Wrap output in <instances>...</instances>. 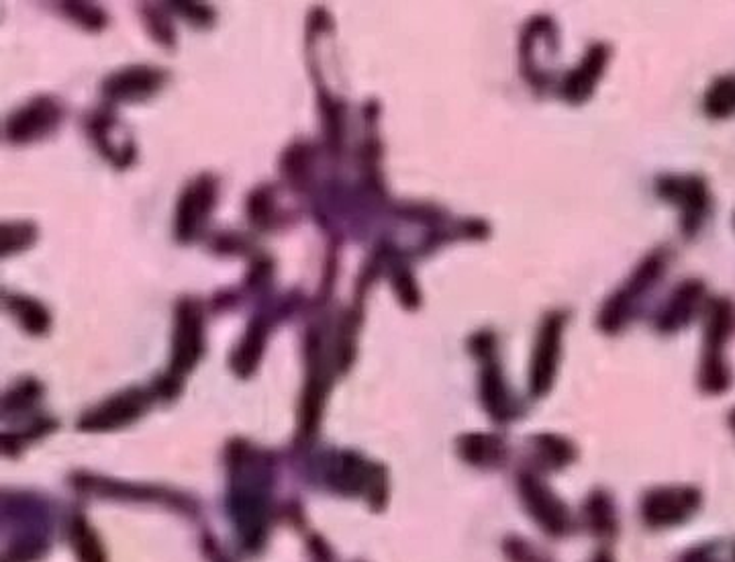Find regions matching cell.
<instances>
[{
  "label": "cell",
  "mask_w": 735,
  "mask_h": 562,
  "mask_svg": "<svg viewBox=\"0 0 735 562\" xmlns=\"http://www.w3.org/2000/svg\"><path fill=\"white\" fill-rule=\"evenodd\" d=\"M145 407V397L137 391L125 393L117 399H111L105 405H100L95 414H88L84 421H81L82 428L86 430H111L128 423L131 419L137 418Z\"/></svg>",
  "instance_id": "4"
},
{
  "label": "cell",
  "mask_w": 735,
  "mask_h": 562,
  "mask_svg": "<svg viewBox=\"0 0 735 562\" xmlns=\"http://www.w3.org/2000/svg\"><path fill=\"white\" fill-rule=\"evenodd\" d=\"M58 117L60 112L56 109V105H51L49 100H35L9 121V137L16 142L33 140L46 133L53 123H58Z\"/></svg>",
  "instance_id": "5"
},
{
  "label": "cell",
  "mask_w": 735,
  "mask_h": 562,
  "mask_svg": "<svg viewBox=\"0 0 735 562\" xmlns=\"http://www.w3.org/2000/svg\"><path fill=\"white\" fill-rule=\"evenodd\" d=\"M215 203V182L210 178H198L191 184L178 205V236L192 238L207 222L208 211Z\"/></svg>",
  "instance_id": "2"
},
{
  "label": "cell",
  "mask_w": 735,
  "mask_h": 562,
  "mask_svg": "<svg viewBox=\"0 0 735 562\" xmlns=\"http://www.w3.org/2000/svg\"><path fill=\"white\" fill-rule=\"evenodd\" d=\"M13 309H15L16 318L32 334H41V332L48 330L49 315L46 313V309L37 306L32 299H15Z\"/></svg>",
  "instance_id": "10"
},
{
  "label": "cell",
  "mask_w": 735,
  "mask_h": 562,
  "mask_svg": "<svg viewBox=\"0 0 735 562\" xmlns=\"http://www.w3.org/2000/svg\"><path fill=\"white\" fill-rule=\"evenodd\" d=\"M262 337H264V327L260 323H254L250 332L245 334L240 350L236 354V369L241 370L243 374L256 369L257 358L262 352Z\"/></svg>",
  "instance_id": "8"
},
{
  "label": "cell",
  "mask_w": 735,
  "mask_h": 562,
  "mask_svg": "<svg viewBox=\"0 0 735 562\" xmlns=\"http://www.w3.org/2000/svg\"><path fill=\"white\" fill-rule=\"evenodd\" d=\"M203 348V325L201 313L192 303H182L178 309V327L174 336V372L192 369Z\"/></svg>",
  "instance_id": "3"
},
{
  "label": "cell",
  "mask_w": 735,
  "mask_h": 562,
  "mask_svg": "<svg viewBox=\"0 0 735 562\" xmlns=\"http://www.w3.org/2000/svg\"><path fill=\"white\" fill-rule=\"evenodd\" d=\"M72 547H74V552L79 557L81 562H105V554H103V548L98 545L95 534L93 530L82 522V519H76L72 524Z\"/></svg>",
  "instance_id": "7"
},
{
  "label": "cell",
  "mask_w": 735,
  "mask_h": 562,
  "mask_svg": "<svg viewBox=\"0 0 735 562\" xmlns=\"http://www.w3.org/2000/svg\"><path fill=\"white\" fill-rule=\"evenodd\" d=\"M161 74L149 68H133L111 76L105 84L107 93L115 98H142L152 95L160 86Z\"/></svg>",
  "instance_id": "6"
},
{
  "label": "cell",
  "mask_w": 735,
  "mask_h": 562,
  "mask_svg": "<svg viewBox=\"0 0 735 562\" xmlns=\"http://www.w3.org/2000/svg\"><path fill=\"white\" fill-rule=\"evenodd\" d=\"M229 503L243 545L260 547L268 528V493L264 487L256 482L236 485Z\"/></svg>",
  "instance_id": "1"
},
{
  "label": "cell",
  "mask_w": 735,
  "mask_h": 562,
  "mask_svg": "<svg viewBox=\"0 0 735 562\" xmlns=\"http://www.w3.org/2000/svg\"><path fill=\"white\" fill-rule=\"evenodd\" d=\"M707 111L713 117H727L735 112V81L723 79L707 95Z\"/></svg>",
  "instance_id": "9"
}]
</instances>
